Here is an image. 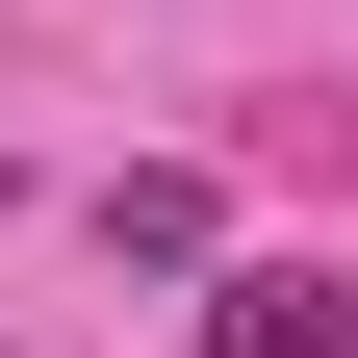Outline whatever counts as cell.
Segmentation results:
<instances>
[{"label": "cell", "mask_w": 358, "mask_h": 358, "mask_svg": "<svg viewBox=\"0 0 358 358\" xmlns=\"http://www.w3.org/2000/svg\"><path fill=\"white\" fill-rule=\"evenodd\" d=\"M205 358H358V282L333 256H231L205 282Z\"/></svg>", "instance_id": "cell-1"}, {"label": "cell", "mask_w": 358, "mask_h": 358, "mask_svg": "<svg viewBox=\"0 0 358 358\" xmlns=\"http://www.w3.org/2000/svg\"><path fill=\"white\" fill-rule=\"evenodd\" d=\"M333 154H358V103H333Z\"/></svg>", "instance_id": "cell-2"}]
</instances>
